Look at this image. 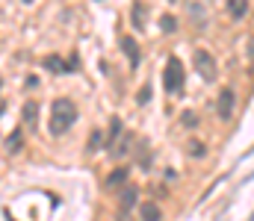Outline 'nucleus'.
Returning <instances> with one entry per match:
<instances>
[{"instance_id":"f257e3e1","label":"nucleus","mask_w":254,"mask_h":221,"mask_svg":"<svg viewBox=\"0 0 254 221\" xmlns=\"http://www.w3.org/2000/svg\"><path fill=\"white\" fill-rule=\"evenodd\" d=\"M77 121V106L68 100V97H60V100H54V106H51V124H48V130L54 133V136H63L71 130V124Z\"/></svg>"},{"instance_id":"f03ea898","label":"nucleus","mask_w":254,"mask_h":221,"mask_svg":"<svg viewBox=\"0 0 254 221\" xmlns=\"http://www.w3.org/2000/svg\"><path fill=\"white\" fill-rule=\"evenodd\" d=\"M163 86H166L169 94H178V91L184 88V62H181L178 56H169L166 74H163Z\"/></svg>"},{"instance_id":"7ed1b4c3","label":"nucleus","mask_w":254,"mask_h":221,"mask_svg":"<svg viewBox=\"0 0 254 221\" xmlns=\"http://www.w3.org/2000/svg\"><path fill=\"white\" fill-rule=\"evenodd\" d=\"M192 65H195V71L201 74V80H204V83H213V80H216V74H219V68H216V56H213L210 50H195Z\"/></svg>"},{"instance_id":"20e7f679","label":"nucleus","mask_w":254,"mask_h":221,"mask_svg":"<svg viewBox=\"0 0 254 221\" xmlns=\"http://www.w3.org/2000/svg\"><path fill=\"white\" fill-rule=\"evenodd\" d=\"M234 106H237V94H234V88H222V94H219V103H216V112H219V118H222V121H228V118L234 115Z\"/></svg>"},{"instance_id":"39448f33","label":"nucleus","mask_w":254,"mask_h":221,"mask_svg":"<svg viewBox=\"0 0 254 221\" xmlns=\"http://www.w3.org/2000/svg\"><path fill=\"white\" fill-rule=\"evenodd\" d=\"M122 50L127 53V59H130V65L136 68L142 56H139V44H136V39H133V36H122Z\"/></svg>"},{"instance_id":"423d86ee","label":"nucleus","mask_w":254,"mask_h":221,"mask_svg":"<svg viewBox=\"0 0 254 221\" xmlns=\"http://www.w3.org/2000/svg\"><path fill=\"white\" fill-rule=\"evenodd\" d=\"M228 12H231V18H246L249 15V0H228Z\"/></svg>"},{"instance_id":"0eeeda50","label":"nucleus","mask_w":254,"mask_h":221,"mask_svg":"<svg viewBox=\"0 0 254 221\" xmlns=\"http://www.w3.org/2000/svg\"><path fill=\"white\" fill-rule=\"evenodd\" d=\"M45 68H51V71L63 74V71H68V68H74V65H65V62H60L57 56H51V59H45Z\"/></svg>"},{"instance_id":"6e6552de","label":"nucleus","mask_w":254,"mask_h":221,"mask_svg":"<svg viewBox=\"0 0 254 221\" xmlns=\"http://www.w3.org/2000/svg\"><path fill=\"white\" fill-rule=\"evenodd\" d=\"M133 27L142 30L145 27V12H142V3H133Z\"/></svg>"},{"instance_id":"1a4fd4ad","label":"nucleus","mask_w":254,"mask_h":221,"mask_svg":"<svg viewBox=\"0 0 254 221\" xmlns=\"http://www.w3.org/2000/svg\"><path fill=\"white\" fill-rule=\"evenodd\" d=\"M142 216L145 219H163V213H160L157 204H142Z\"/></svg>"},{"instance_id":"9d476101","label":"nucleus","mask_w":254,"mask_h":221,"mask_svg":"<svg viewBox=\"0 0 254 221\" xmlns=\"http://www.w3.org/2000/svg\"><path fill=\"white\" fill-rule=\"evenodd\" d=\"M6 147H9V153H18V150H21V130H15V133L9 136Z\"/></svg>"},{"instance_id":"9b49d317","label":"nucleus","mask_w":254,"mask_h":221,"mask_svg":"<svg viewBox=\"0 0 254 221\" xmlns=\"http://www.w3.org/2000/svg\"><path fill=\"white\" fill-rule=\"evenodd\" d=\"M160 27H163V33H175V30H178V18H172V15H163Z\"/></svg>"},{"instance_id":"f8f14e48","label":"nucleus","mask_w":254,"mask_h":221,"mask_svg":"<svg viewBox=\"0 0 254 221\" xmlns=\"http://www.w3.org/2000/svg\"><path fill=\"white\" fill-rule=\"evenodd\" d=\"M24 121H27V124L36 121V100H27V106H24Z\"/></svg>"},{"instance_id":"ddd939ff","label":"nucleus","mask_w":254,"mask_h":221,"mask_svg":"<svg viewBox=\"0 0 254 221\" xmlns=\"http://www.w3.org/2000/svg\"><path fill=\"white\" fill-rule=\"evenodd\" d=\"M136 195H139L136 189H127V192H125V198H122V210H130V207L136 204Z\"/></svg>"},{"instance_id":"4468645a","label":"nucleus","mask_w":254,"mask_h":221,"mask_svg":"<svg viewBox=\"0 0 254 221\" xmlns=\"http://www.w3.org/2000/svg\"><path fill=\"white\" fill-rule=\"evenodd\" d=\"M127 180V168H116V174H110V180H107V183H110V186H116V183H125Z\"/></svg>"},{"instance_id":"2eb2a0df","label":"nucleus","mask_w":254,"mask_h":221,"mask_svg":"<svg viewBox=\"0 0 254 221\" xmlns=\"http://www.w3.org/2000/svg\"><path fill=\"white\" fill-rule=\"evenodd\" d=\"M119 130H122V121H119V118H113V127H110V145L116 142V136H119Z\"/></svg>"},{"instance_id":"dca6fc26","label":"nucleus","mask_w":254,"mask_h":221,"mask_svg":"<svg viewBox=\"0 0 254 221\" xmlns=\"http://www.w3.org/2000/svg\"><path fill=\"white\" fill-rule=\"evenodd\" d=\"M181 121H184V127H195V121H198V118H195L192 112H184V115H181Z\"/></svg>"},{"instance_id":"f3484780","label":"nucleus","mask_w":254,"mask_h":221,"mask_svg":"<svg viewBox=\"0 0 254 221\" xmlns=\"http://www.w3.org/2000/svg\"><path fill=\"white\" fill-rule=\"evenodd\" d=\"M148 97H151V88H148V86H145V88H142V91H139V103H148Z\"/></svg>"},{"instance_id":"a211bd4d","label":"nucleus","mask_w":254,"mask_h":221,"mask_svg":"<svg viewBox=\"0 0 254 221\" xmlns=\"http://www.w3.org/2000/svg\"><path fill=\"white\" fill-rule=\"evenodd\" d=\"M190 153H195V156H204V145H190Z\"/></svg>"},{"instance_id":"6ab92c4d","label":"nucleus","mask_w":254,"mask_h":221,"mask_svg":"<svg viewBox=\"0 0 254 221\" xmlns=\"http://www.w3.org/2000/svg\"><path fill=\"white\" fill-rule=\"evenodd\" d=\"M0 112H3V100H0Z\"/></svg>"},{"instance_id":"aec40b11","label":"nucleus","mask_w":254,"mask_h":221,"mask_svg":"<svg viewBox=\"0 0 254 221\" xmlns=\"http://www.w3.org/2000/svg\"><path fill=\"white\" fill-rule=\"evenodd\" d=\"M24 3H33V0H24Z\"/></svg>"}]
</instances>
